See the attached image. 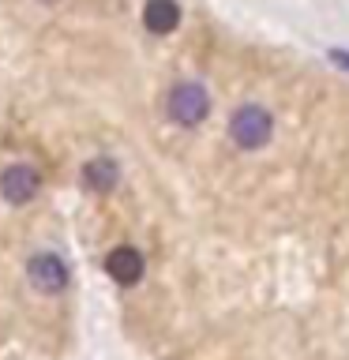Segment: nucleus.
<instances>
[{
	"label": "nucleus",
	"instance_id": "423d86ee",
	"mask_svg": "<svg viewBox=\"0 0 349 360\" xmlns=\"http://www.w3.org/2000/svg\"><path fill=\"white\" fill-rule=\"evenodd\" d=\"M143 22H146V30H154V34H169V30H177V22H180V8H177V0H146V8H143Z\"/></svg>",
	"mask_w": 349,
	"mask_h": 360
},
{
	"label": "nucleus",
	"instance_id": "0eeeda50",
	"mask_svg": "<svg viewBox=\"0 0 349 360\" xmlns=\"http://www.w3.org/2000/svg\"><path fill=\"white\" fill-rule=\"evenodd\" d=\"M83 176L94 191H109L113 184H117V165H113L109 158H94V162L83 169Z\"/></svg>",
	"mask_w": 349,
	"mask_h": 360
},
{
	"label": "nucleus",
	"instance_id": "6e6552de",
	"mask_svg": "<svg viewBox=\"0 0 349 360\" xmlns=\"http://www.w3.org/2000/svg\"><path fill=\"white\" fill-rule=\"evenodd\" d=\"M331 60H334L338 68H345V72H349V53H345V49H331Z\"/></svg>",
	"mask_w": 349,
	"mask_h": 360
},
{
	"label": "nucleus",
	"instance_id": "39448f33",
	"mask_svg": "<svg viewBox=\"0 0 349 360\" xmlns=\"http://www.w3.org/2000/svg\"><path fill=\"white\" fill-rule=\"evenodd\" d=\"M106 270H109L113 281H120V285H135L146 266H143V255L135 252V248L120 244V248H113V252L106 255Z\"/></svg>",
	"mask_w": 349,
	"mask_h": 360
},
{
	"label": "nucleus",
	"instance_id": "20e7f679",
	"mask_svg": "<svg viewBox=\"0 0 349 360\" xmlns=\"http://www.w3.org/2000/svg\"><path fill=\"white\" fill-rule=\"evenodd\" d=\"M27 274H30V285H38L42 292H61L68 285V266H64V259L53 255V252L34 255L27 263Z\"/></svg>",
	"mask_w": 349,
	"mask_h": 360
},
{
	"label": "nucleus",
	"instance_id": "f03ea898",
	"mask_svg": "<svg viewBox=\"0 0 349 360\" xmlns=\"http://www.w3.org/2000/svg\"><path fill=\"white\" fill-rule=\"evenodd\" d=\"M207 109H210V98L199 83H177L169 90V101H165L169 120L184 124V128H196V124L207 117Z\"/></svg>",
	"mask_w": 349,
	"mask_h": 360
},
{
	"label": "nucleus",
	"instance_id": "f257e3e1",
	"mask_svg": "<svg viewBox=\"0 0 349 360\" xmlns=\"http://www.w3.org/2000/svg\"><path fill=\"white\" fill-rule=\"evenodd\" d=\"M270 131H274V120H270V112L259 109V105H241L229 117V139L241 146V150H259V146L270 139Z\"/></svg>",
	"mask_w": 349,
	"mask_h": 360
},
{
	"label": "nucleus",
	"instance_id": "7ed1b4c3",
	"mask_svg": "<svg viewBox=\"0 0 349 360\" xmlns=\"http://www.w3.org/2000/svg\"><path fill=\"white\" fill-rule=\"evenodd\" d=\"M0 195H4L11 207H23V202H30L38 195V169L30 165H8L4 173H0Z\"/></svg>",
	"mask_w": 349,
	"mask_h": 360
}]
</instances>
